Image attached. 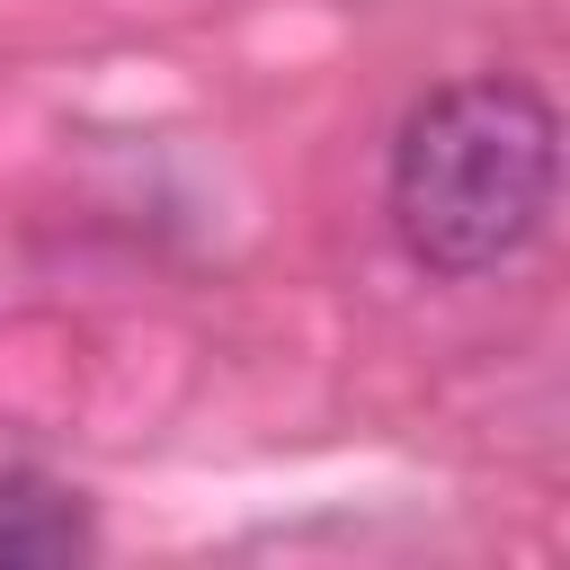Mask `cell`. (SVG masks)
<instances>
[{
  "instance_id": "6da1fadb",
  "label": "cell",
  "mask_w": 570,
  "mask_h": 570,
  "mask_svg": "<svg viewBox=\"0 0 570 570\" xmlns=\"http://www.w3.org/2000/svg\"><path fill=\"white\" fill-rule=\"evenodd\" d=\"M561 187V116L543 89L481 71L445 80L401 116L392 142V232L428 276H490L508 267Z\"/></svg>"
},
{
  "instance_id": "7a4b0ae2",
  "label": "cell",
  "mask_w": 570,
  "mask_h": 570,
  "mask_svg": "<svg viewBox=\"0 0 570 570\" xmlns=\"http://www.w3.org/2000/svg\"><path fill=\"white\" fill-rule=\"evenodd\" d=\"M89 552V508L80 490L0 463V570H45V561H80Z\"/></svg>"
}]
</instances>
